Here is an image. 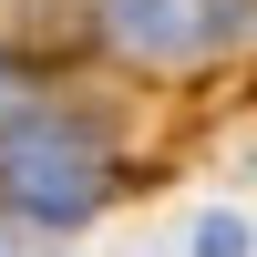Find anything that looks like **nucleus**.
<instances>
[{
	"instance_id": "3",
	"label": "nucleus",
	"mask_w": 257,
	"mask_h": 257,
	"mask_svg": "<svg viewBox=\"0 0 257 257\" xmlns=\"http://www.w3.org/2000/svg\"><path fill=\"white\" fill-rule=\"evenodd\" d=\"M196 247H206V257H247V226H237V216H206Z\"/></svg>"
},
{
	"instance_id": "2",
	"label": "nucleus",
	"mask_w": 257,
	"mask_h": 257,
	"mask_svg": "<svg viewBox=\"0 0 257 257\" xmlns=\"http://www.w3.org/2000/svg\"><path fill=\"white\" fill-rule=\"evenodd\" d=\"M113 31L134 41L144 62H196L206 41L226 31V11L216 0H113Z\"/></svg>"
},
{
	"instance_id": "1",
	"label": "nucleus",
	"mask_w": 257,
	"mask_h": 257,
	"mask_svg": "<svg viewBox=\"0 0 257 257\" xmlns=\"http://www.w3.org/2000/svg\"><path fill=\"white\" fill-rule=\"evenodd\" d=\"M0 185H11L31 216H82V206L103 196V144L82 134V123L31 113L11 144H0Z\"/></svg>"
}]
</instances>
